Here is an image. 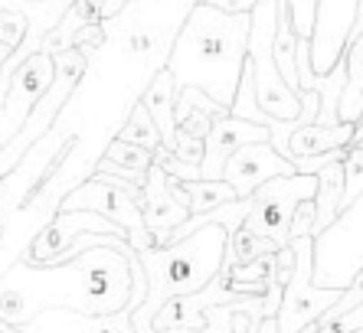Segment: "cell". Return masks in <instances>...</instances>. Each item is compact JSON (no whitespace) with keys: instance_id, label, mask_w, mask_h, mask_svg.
<instances>
[{"instance_id":"6da1fadb","label":"cell","mask_w":363,"mask_h":333,"mask_svg":"<svg viewBox=\"0 0 363 333\" xmlns=\"http://www.w3.org/2000/svg\"><path fill=\"white\" fill-rule=\"evenodd\" d=\"M147 278L138 252L118 235L79 252L62 265H33L17 259L0 275V320L30 324L43 310H76L85 317H111L131 304H144Z\"/></svg>"},{"instance_id":"7a4b0ae2","label":"cell","mask_w":363,"mask_h":333,"mask_svg":"<svg viewBox=\"0 0 363 333\" xmlns=\"http://www.w3.org/2000/svg\"><path fill=\"white\" fill-rule=\"evenodd\" d=\"M249 26H252L249 13H223L200 0L186 13L164 66L174 75L177 92L200 89L226 111L233 108L249 59Z\"/></svg>"},{"instance_id":"3957f363","label":"cell","mask_w":363,"mask_h":333,"mask_svg":"<svg viewBox=\"0 0 363 333\" xmlns=\"http://www.w3.org/2000/svg\"><path fill=\"white\" fill-rule=\"evenodd\" d=\"M229 232L223 225H200L186 239L174 242L167 249L141 252L138 261L147 278V294L144 304L131 314V324L138 333H151V324L157 310L174 298L203 291L210 281H216L226 265Z\"/></svg>"},{"instance_id":"277c9868","label":"cell","mask_w":363,"mask_h":333,"mask_svg":"<svg viewBox=\"0 0 363 333\" xmlns=\"http://www.w3.org/2000/svg\"><path fill=\"white\" fill-rule=\"evenodd\" d=\"M141 196H144V186L118 180V176L92 174L89 180H82V184L72 186L62 196L56 213H99V216H105L108 222L118 225L121 232L128 235V245L141 255V252L157 249L154 232L144 225Z\"/></svg>"},{"instance_id":"5b68a950","label":"cell","mask_w":363,"mask_h":333,"mask_svg":"<svg viewBox=\"0 0 363 333\" xmlns=\"http://www.w3.org/2000/svg\"><path fill=\"white\" fill-rule=\"evenodd\" d=\"M52 62H56V79H52L50 92L36 101V108L30 111V118H26V125L20 128L17 137H13L7 147H0V180L40 144L43 134H50V128L56 125V118L66 108V101L72 98V92H76L79 82H82V75L92 66V56L85 50L72 46V50H66V52H56Z\"/></svg>"},{"instance_id":"8992f818","label":"cell","mask_w":363,"mask_h":333,"mask_svg":"<svg viewBox=\"0 0 363 333\" xmlns=\"http://www.w3.org/2000/svg\"><path fill=\"white\" fill-rule=\"evenodd\" d=\"M314 193H318V176H275L249 196V216H245L242 229L252 232L255 239H265L275 252L285 249L295 209L304 200H314Z\"/></svg>"},{"instance_id":"52a82bcc","label":"cell","mask_w":363,"mask_h":333,"mask_svg":"<svg viewBox=\"0 0 363 333\" xmlns=\"http://www.w3.org/2000/svg\"><path fill=\"white\" fill-rule=\"evenodd\" d=\"M357 271H363V196L347 213H340V219L328 232L314 239V284L318 288L347 291Z\"/></svg>"},{"instance_id":"ba28073f","label":"cell","mask_w":363,"mask_h":333,"mask_svg":"<svg viewBox=\"0 0 363 333\" xmlns=\"http://www.w3.org/2000/svg\"><path fill=\"white\" fill-rule=\"evenodd\" d=\"M288 245L295 252V275L281 294V307L275 320H279L281 333H301L304 327L318 324L344 291L314 284V239H291Z\"/></svg>"},{"instance_id":"9c48e42d","label":"cell","mask_w":363,"mask_h":333,"mask_svg":"<svg viewBox=\"0 0 363 333\" xmlns=\"http://www.w3.org/2000/svg\"><path fill=\"white\" fill-rule=\"evenodd\" d=\"M52 79H56V62L50 52H33L17 66L13 79L7 85L4 105H0V147H7L26 125L30 111L36 108V101L50 92Z\"/></svg>"},{"instance_id":"30bf717a","label":"cell","mask_w":363,"mask_h":333,"mask_svg":"<svg viewBox=\"0 0 363 333\" xmlns=\"http://www.w3.org/2000/svg\"><path fill=\"white\" fill-rule=\"evenodd\" d=\"M360 0H318V17L311 33V69L328 75L347 52V43L357 26Z\"/></svg>"},{"instance_id":"8fae6325","label":"cell","mask_w":363,"mask_h":333,"mask_svg":"<svg viewBox=\"0 0 363 333\" xmlns=\"http://www.w3.org/2000/svg\"><path fill=\"white\" fill-rule=\"evenodd\" d=\"M141 216H144V225L154 232L157 249H167L170 232L190 219V200H186L184 186L174 176L164 174L157 164L147 170V180H144Z\"/></svg>"},{"instance_id":"7c38bea8","label":"cell","mask_w":363,"mask_h":333,"mask_svg":"<svg viewBox=\"0 0 363 333\" xmlns=\"http://www.w3.org/2000/svg\"><path fill=\"white\" fill-rule=\"evenodd\" d=\"M85 232H95V235H118V239L128 242V235L121 232L115 222H108L105 216L99 213H56L52 222H46L40 232L30 239V249L20 255V259L33 261V265H50L62 255V252Z\"/></svg>"},{"instance_id":"4fadbf2b","label":"cell","mask_w":363,"mask_h":333,"mask_svg":"<svg viewBox=\"0 0 363 333\" xmlns=\"http://www.w3.org/2000/svg\"><path fill=\"white\" fill-rule=\"evenodd\" d=\"M275 176H295V164L281 157L269 141L239 147L226 160V170H223V180L236 190L239 200H249L259 186L275 180Z\"/></svg>"},{"instance_id":"5bb4252c","label":"cell","mask_w":363,"mask_h":333,"mask_svg":"<svg viewBox=\"0 0 363 333\" xmlns=\"http://www.w3.org/2000/svg\"><path fill=\"white\" fill-rule=\"evenodd\" d=\"M259 141H272V134L265 125H252L242 118L223 115L213 121L206 141H203V164H200V176L203 180H223L226 160L236 154L245 144H259Z\"/></svg>"},{"instance_id":"9a60e30c","label":"cell","mask_w":363,"mask_h":333,"mask_svg":"<svg viewBox=\"0 0 363 333\" xmlns=\"http://www.w3.org/2000/svg\"><path fill=\"white\" fill-rule=\"evenodd\" d=\"M141 307V304H131L121 314L111 317H85L76 314V310H43L36 314L30 324L17 327L23 333H138L135 324H131V314Z\"/></svg>"},{"instance_id":"2e32d148","label":"cell","mask_w":363,"mask_h":333,"mask_svg":"<svg viewBox=\"0 0 363 333\" xmlns=\"http://www.w3.org/2000/svg\"><path fill=\"white\" fill-rule=\"evenodd\" d=\"M151 166H154L151 150L138 147V144H128V141H121V137H111V141L105 144V150H101V157L92 164V174L118 176V180L144 186Z\"/></svg>"},{"instance_id":"e0dca14e","label":"cell","mask_w":363,"mask_h":333,"mask_svg":"<svg viewBox=\"0 0 363 333\" xmlns=\"http://www.w3.org/2000/svg\"><path fill=\"white\" fill-rule=\"evenodd\" d=\"M354 125H301L291 131L288 137V160H304V157H321V154H330V150H347L354 144Z\"/></svg>"},{"instance_id":"ac0fdd59","label":"cell","mask_w":363,"mask_h":333,"mask_svg":"<svg viewBox=\"0 0 363 333\" xmlns=\"http://www.w3.org/2000/svg\"><path fill=\"white\" fill-rule=\"evenodd\" d=\"M141 105L147 108V115L154 118V125L161 131V147L174 150L177 147V121H174V108H177V85L174 75L167 69L154 75L147 89L141 92Z\"/></svg>"},{"instance_id":"d6986e66","label":"cell","mask_w":363,"mask_h":333,"mask_svg":"<svg viewBox=\"0 0 363 333\" xmlns=\"http://www.w3.org/2000/svg\"><path fill=\"white\" fill-rule=\"evenodd\" d=\"M223 115H229V111L223 108V105H216L210 95H203L200 89H180V92H177V108H174L177 131L206 141V134H210L213 121H216V118H223Z\"/></svg>"},{"instance_id":"ffe728a7","label":"cell","mask_w":363,"mask_h":333,"mask_svg":"<svg viewBox=\"0 0 363 333\" xmlns=\"http://www.w3.org/2000/svg\"><path fill=\"white\" fill-rule=\"evenodd\" d=\"M347 85L337 101V125H360L363 118V30H357L347 43Z\"/></svg>"},{"instance_id":"44dd1931","label":"cell","mask_w":363,"mask_h":333,"mask_svg":"<svg viewBox=\"0 0 363 333\" xmlns=\"http://www.w3.org/2000/svg\"><path fill=\"white\" fill-rule=\"evenodd\" d=\"M340 200H344V160L328 164L318 174V193H314V239L324 235L340 219Z\"/></svg>"},{"instance_id":"7402d4cb","label":"cell","mask_w":363,"mask_h":333,"mask_svg":"<svg viewBox=\"0 0 363 333\" xmlns=\"http://www.w3.org/2000/svg\"><path fill=\"white\" fill-rule=\"evenodd\" d=\"M190 200V216H203V213H213L216 206H226V203L239 200L236 190L226 184V180H190V184H180Z\"/></svg>"},{"instance_id":"603a6c76","label":"cell","mask_w":363,"mask_h":333,"mask_svg":"<svg viewBox=\"0 0 363 333\" xmlns=\"http://www.w3.org/2000/svg\"><path fill=\"white\" fill-rule=\"evenodd\" d=\"M115 137H121V141H128V144H138V147H144V150H157L161 147V131H157V125H154V118L147 115V108L141 105V98L131 105V111H128V118H125V125L118 128V134Z\"/></svg>"},{"instance_id":"cb8c5ba5","label":"cell","mask_w":363,"mask_h":333,"mask_svg":"<svg viewBox=\"0 0 363 333\" xmlns=\"http://www.w3.org/2000/svg\"><path fill=\"white\" fill-rule=\"evenodd\" d=\"M269 252H275L265 239H255L252 232H245V229H239V232L229 235V249H226V265H249V261H255L259 255H269Z\"/></svg>"},{"instance_id":"d4e9b609","label":"cell","mask_w":363,"mask_h":333,"mask_svg":"<svg viewBox=\"0 0 363 333\" xmlns=\"http://www.w3.org/2000/svg\"><path fill=\"white\" fill-rule=\"evenodd\" d=\"M363 196V144L347 150L344 157V200H340V213L354 206Z\"/></svg>"},{"instance_id":"484cf974","label":"cell","mask_w":363,"mask_h":333,"mask_svg":"<svg viewBox=\"0 0 363 333\" xmlns=\"http://www.w3.org/2000/svg\"><path fill=\"white\" fill-rule=\"evenodd\" d=\"M288 13H291V30L298 33V40H311L318 0H288Z\"/></svg>"},{"instance_id":"4316f807","label":"cell","mask_w":363,"mask_h":333,"mask_svg":"<svg viewBox=\"0 0 363 333\" xmlns=\"http://www.w3.org/2000/svg\"><path fill=\"white\" fill-rule=\"evenodd\" d=\"M318 333H363V304L350 314H340V317H321L318 320Z\"/></svg>"},{"instance_id":"83f0119b","label":"cell","mask_w":363,"mask_h":333,"mask_svg":"<svg viewBox=\"0 0 363 333\" xmlns=\"http://www.w3.org/2000/svg\"><path fill=\"white\" fill-rule=\"evenodd\" d=\"M314 200H304L301 206L295 209V219H291V232H288V242L291 239H314Z\"/></svg>"},{"instance_id":"f1b7e54d","label":"cell","mask_w":363,"mask_h":333,"mask_svg":"<svg viewBox=\"0 0 363 333\" xmlns=\"http://www.w3.org/2000/svg\"><path fill=\"white\" fill-rule=\"evenodd\" d=\"M177 160H186V164H194V166H200L203 164V141L200 137H190V134H184V131H177V147L170 150Z\"/></svg>"},{"instance_id":"f546056e","label":"cell","mask_w":363,"mask_h":333,"mask_svg":"<svg viewBox=\"0 0 363 333\" xmlns=\"http://www.w3.org/2000/svg\"><path fill=\"white\" fill-rule=\"evenodd\" d=\"M203 4H210L223 13H252L255 7V0H203Z\"/></svg>"},{"instance_id":"4dcf8cb0","label":"cell","mask_w":363,"mask_h":333,"mask_svg":"<svg viewBox=\"0 0 363 333\" xmlns=\"http://www.w3.org/2000/svg\"><path fill=\"white\" fill-rule=\"evenodd\" d=\"M255 333H281L279 330V320H275V317H262V324L255 327Z\"/></svg>"},{"instance_id":"1f68e13d","label":"cell","mask_w":363,"mask_h":333,"mask_svg":"<svg viewBox=\"0 0 363 333\" xmlns=\"http://www.w3.org/2000/svg\"><path fill=\"white\" fill-rule=\"evenodd\" d=\"M13 56V50H10L7 43H0V72H4V66H7V59Z\"/></svg>"},{"instance_id":"d6a6232c","label":"cell","mask_w":363,"mask_h":333,"mask_svg":"<svg viewBox=\"0 0 363 333\" xmlns=\"http://www.w3.org/2000/svg\"><path fill=\"white\" fill-rule=\"evenodd\" d=\"M0 333H23V330H17V327H10V324H4V320H0Z\"/></svg>"},{"instance_id":"836d02e7","label":"cell","mask_w":363,"mask_h":333,"mask_svg":"<svg viewBox=\"0 0 363 333\" xmlns=\"http://www.w3.org/2000/svg\"><path fill=\"white\" fill-rule=\"evenodd\" d=\"M301 333H318V327H314V324H311V327H304V330H301Z\"/></svg>"}]
</instances>
